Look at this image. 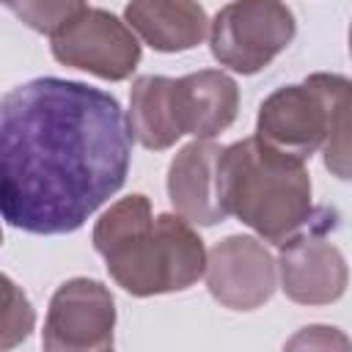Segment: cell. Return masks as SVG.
Listing matches in <instances>:
<instances>
[{"mask_svg":"<svg viewBox=\"0 0 352 352\" xmlns=\"http://www.w3.org/2000/svg\"><path fill=\"white\" fill-rule=\"evenodd\" d=\"M324 132V99L308 80L272 91L258 107L256 135L264 143L300 160H311L316 151H322Z\"/></svg>","mask_w":352,"mask_h":352,"instance_id":"8","label":"cell"},{"mask_svg":"<svg viewBox=\"0 0 352 352\" xmlns=\"http://www.w3.org/2000/svg\"><path fill=\"white\" fill-rule=\"evenodd\" d=\"M324 99L327 132L322 143L324 168L336 179H352V82L341 74L316 72L305 77Z\"/></svg>","mask_w":352,"mask_h":352,"instance_id":"14","label":"cell"},{"mask_svg":"<svg viewBox=\"0 0 352 352\" xmlns=\"http://www.w3.org/2000/svg\"><path fill=\"white\" fill-rule=\"evenodd\" d=\"M132 129L116 96L36 77L0 102V212L28 234H72L126 182Z\"/></svg>","mask_w":352,"mask_h":352,"instance_id":"1","label":"cell"},{"mask_svg":"<svg viewBox=\"0 0 352 352\" xmlns=\"http://www.w3.org/2000/svg\"><path fill=\"white\" fill-rule=\"evenodd\" d=\"M289 346H344V349H349L352 341L344 338L336 327L314 324V327H302L300 336H294V338L289 341Z\"/></svg>","mask_w":352,"mask_h":352,"instance_id":"17","label":"cell"},{"mask_svg":"<svg viewBox=\"0 0 352 352\" xmlns=\"http://www.w3.org/2000/svg\"><path fill=\"white\" fill-rule=\"evenodd\" d=\"M173 99L182 132L201 140L226 132L239 110V88L220 69H201L173 80Z\"/></svg>","mask_w":352,"mask_h":352,"instance_id":"11","label":"cell"},{"mask_svg":"<svg viewBox=\"0 0 352 352\" xmlns=\"http://www.w3.org/2000/svg\"><path fill=\"white\" fill-rule=\"evenodd\" d=\"M129 129L135 140L151 151L170 148L184 132L176 116L173 80L162 74H143L129 94Z\"/></svg>","mask_w":352,"mask_h":352,"instance_id":"13","label":"cell"},{"mask_svg":"<svg viewBox=\"0 0 352 352\" xmlns=\"http://www.w3.org/2000/svg\"><path fill=\"white\" fill-rule=\"evenodd\" d=\"M220 195L228 214L278 245L294 236L311 217L305 160L264 143L258 135L223 148Z\"/></svg>","mask_w":352,"mask_h":352,"instance_id":"3","label":"cell"},{"mask_svg":"<svg viewBox=\"0 0 352 352\" xmlns=\"http://www.w3.org/2000/svg\"><path fill=\"white\" fill-rule=\"evenodd\" d=\"M6 8L30 30L55 36L85 11V0H3Z\"/></svg>","mask_w":352,"mask_h":352,"instance_id":"15","label":"cell"},{"mask_svg":"<svg viewBox=\"0 0 352 352\" xmlns=\"http://www.w3.org/2000/svg\"><path fill=\"white\" fill-rule=\"evenodd\" d=\"M278 278L292 302L330 305L346 292L349 267L344 253L333 242L322 236L294 234L280 242Z\"/></svg>","mask_w":352,"mask_h":352,"instance_id":"9","label":"cell"},{"mask_svg":"<svg viewBox=\"0 0 352 352\" xmlns=\"http://www.w3.org/2000/svg\"><path fill=\"white\" fill-rule=\"evenodd\" d=\"M220 154L223 146L195 138L170 160L168 198L192 226H214L228 217L220 195Z\"/></svg>","mask_w":352,"mask_h":352,"instance_id":"10","label":"cell"},{"mask_svg":"<svg viewBox=\"0 0 352 352\" xmlns=\"http://www.w3.org/2000/svg\"><path fill=\"white\" fill-rule=\"evenodd\" d=\"M116 302L94 278H69L50 300L41 346L50 352H102L113 346Z\"/></svg>","mask_w":352,"mask_h":352,"instance_id":"6","label":"cell"},{"mask_svg":"<svg viewBox=\"0 0 352 352\" xmlns=\"http://www.w3.org/2000/svg\"><path fill=\"white\" fill-rule=\"evenodd\" d=\"M58 63L88 72L99 80H126L140 63L138 33L104 8H85L74 22L52 36Z\"/></svg>","mask_w":352,"mask_h":352,"instance_id":"5","label":"cell"},{"mask_svg":"<svg viewBox=\"0 0 352 352\" xmlns=\"http://www.w3.org/2000/svg\"><path fill=\"white\" fill-rule=\"evenodd\" d=\"M349 55H352V25H349Z\"/></svg>","mask_w":352,"mask_h":352,"instance_id":"18","label":"cell"},{"mask_svg":"<svg viewBox=\"0 0 352 352\" xmlns=\"http://www.w3.org/2000/svg\"><path fill=\"white\" fill-rule=\"evenodd\" d=\"M278 280V261L256 236L231 234L206 256V289L223 308L253 311L275 294Z\"/></svg>","mask_w":352,"mask_h":352,"instance_id":"7","label":"cell"},{"mask_svg":"<svg viewBox=\"0 0 352 352\" xmlns=\"http://www.w3.org/2000/svg\"><path fill=\"white\" fill-rule=\"evenodd\" d=\"M126 25L157 52H187L209 36V16L198 0H129Z\"/></svg>","mask_w":352,"mask_h":352,"instance_id":"12","label":"cell"},{"mask_svg":"<svg viewBox=\"0 0 352 352\" xmlns=\"http://www.w3.org/2000/svg\"><path fill=\"white\" fill-rule=\"evenodd\" d=\"M3 292H6V311H3V336H0V349H11L14 344L25 341L33 330L36 314L28 302V297L16 289V283L6 275L3 278Z\"/></svg>","mask_w":352,"mask_h":352,"instance_id":"16","label":"cell"},{"mask_svg":"<svg viewBox=\"0 0 352 352\" xmlns=\"http://www.w3.org/2000/svg\"><path fill=\"white\" fill-rule=\"evenodd\" d=\"M297 22L283 0H231L209 25V47L220 66L256 74L294 38Z\"/></svg>","mask_w":352,"mask_h":352,"instance_id":"4","label":"cell"},{"mask_svg":"<svg viewBox=\"0 0 352 352\" xmlns=\"http://www.w3.org/2000/svg\"><path fill=\"white\" fill-rule=\"evenodd\" d=\"M94 248L132 297L184 292L206 275V248L179 212L151 214L146 195L116 201L94 226Z\"/></svg>","mask_w":352,"mask_h":352,"instance_id":"2","label":"cell"}]
</instances>
